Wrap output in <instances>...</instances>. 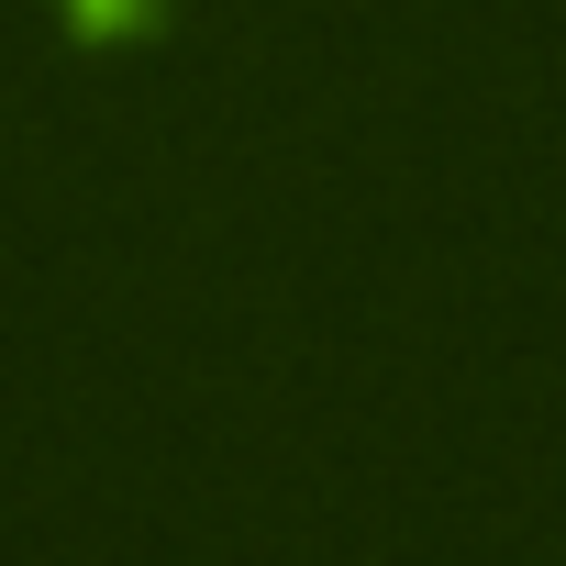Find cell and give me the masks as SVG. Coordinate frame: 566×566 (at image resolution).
Listing matches in <instances>:
<instances>
[{"label": "cell", "mask_w": 566, "mask_h": 566, "mask_svg": "<svg viewBox=\"0 0 566 566\" xmlns=\"http://www.w3.org/2000/svg\"><path fill=\"white\" fill-rule=\"evenodd\" d=\"M67 12H78L90 34H112V23H134V12H145V0H67Z\"/></svg>", "instance_id": "1"}]
</instances>
